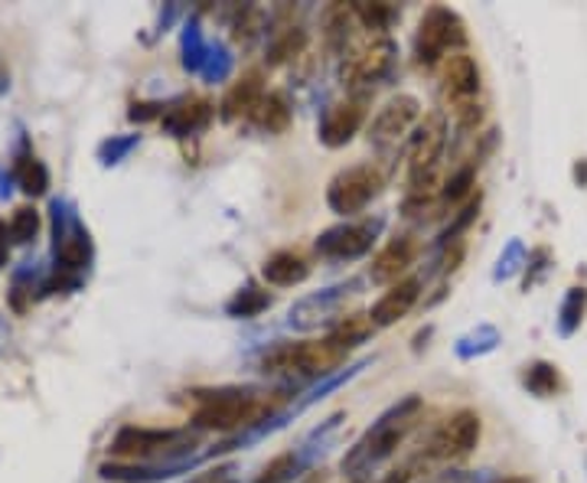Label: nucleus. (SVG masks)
Masks as SVG:
<instances>
[{"instance_id":"obj_15","label":"nucleus","mask_w":587,"mask_h":483,"mask_svg":"<svg viewBox=\"0 0 587 483\" xmlns=\"http://www.w3.org/2000/svg\"><path fill=\"white\" fill-rule=\"evenodd\" d=\"M415 255H418V241L411 239V236L391 239L389 245L372 258V282H376V285H395V282H401V275L411 268Z\"/></svg>"},{"instance_id":"obj_28","label":"nucleus","mask_w":587,"mask_h":483,"mask_svg":"<svg viewBox=\"0 0 587 483\" xmlns=\"http://www.w3.org/2000/svg\"><path fill=\"white\" fill-rule=\"evenodd\" d=\"M294 467H297V457H294L291 451H285V454H278L275 461H268V464H265V471L258 474V481H255V483H285V481H291Z\"/></svg>"},{"instance_id":"obj_25","label":"nucleus","mask_w":587,"mask_h":483,"mask_svg":"<svg viewBox=\"0 0 587 483\" xmlns=\"http://www.w3.org/2000/svg\"><path fill=\"white\" fill-rule=\"evenodd\" d=\"M585 307H587V290L585 288H571L565 307H561V331L565 334H575L578 324L585 321Z\"/></svg>"},{"instance_id":"obj_29","label":"nucleus","mask_w":587,"mask_h":483,"mask_svg":"<svg viewBox=\"0 0 587 483\" xmlns=\"http://www.w3.org/2000/svg\"><path fill=\"white\" fill-rule=\"evenodd\" d=\"M271 304V297L268 294H261V290H242L232 304H229V310L232 314H242V317H255L258 310H265Z\"/></svg>"},{"instance_id":"obj_1","label":"nucleus","mask_w":587,"mask_h":483,"mask_svg":"<svg viewBox=\"0 0 587 483\" xmlns=\"http://www.w3.org/2000/svg\"><path fill=\"white\" fill-rule=\"evenodd\" d=\"M285 405V392H258V388H219L196 392L193 425L206 432H242L265 418H271Z\"/></svg>"},{"instance_id":"obj_27","label":"nucleus","mask_w":587,"mask_h":483,"mask_svg":"<svg viewBox=\"0 0 587 483\" xmlns=\"http://www.w3.org/2000/svg\"><path fill=\"white\" fill-rule=\"evenodd\" d=\"M56 252H59V262H62L66 268H82L86 258H89V241L76 233V236H66V239L59 241Z\"/></svg>"},{"instance_id":"obj_10","label":"nucleus","mask_w":587,"mask_h":483,"mask_svg":"<svg viewBox=\"0 0 587 483\" xmlns=\"http://www.w3.org/2000/svg\"><path fill=\"white\" fill-rule=\"evenodd\" d=\"M418 121H421V105H418V98L415 96L389 98V101L376 111V118H372V125H369V141L376 147L398 145L405 135L415 131Z\"/></svg>"},{"instance_id":"obj_19","label":"nucleus","mask_w":587,"mask_h":483,"mask_svg":"<svg viewBox=\"0 0 587 483\" xmlns=\"http://www.w3.org/2000/svg\"><path fill=\"white\" fill-rule=\"evenodd\" d=\"M300 56H307V33L294 23H285L281 30H275V40L268 47V62L278 66V62L300 59Z\"/></svg>"},{"instance_id":"obj_20","label":"nucleus","mask_w":587,"mask_h":483,"mask_svg":"<svg viewBox=\"0 0 587 483\" xmlns=\"http://www.w3.org/2000/svg\"><path fill=\"white\" fill-rule=\"evenodd\" d=\"M352 17L356 23H362L372 37H386L395 17H398V7L395 3H369V0H359L352 3Z\"/></svg>"},{"instance_id":"obj_9","label":"nucleus","mask_w":587,"mask_h":483,"mask_svg":"<svg viewBox=\"0 0 587 483\" xmlns=\"http://www.w3.org/2000/svg\"><path fill=\"white\" fill-rule=\"evenodd\" d=\"M440 76V98L447 101V108H460L467 101H477L480 96V66L470 52H450L438 66Z\"/></svg>"},{"instance_id":"obj_30","label":"nucleus","mask_w":587,"mask_h":483,"mask_svg":"<svg viewBox=\"0 0 587 483\" xmlns=\"http://www.w3.org/2000/svg\"><path fill=\"white\" fill-rule=\"evenodd\" d=\"M578 180H585L587 184V160L585 164H578Z\"/></svg>"},{"instance_id":"obj_23","label":"nucleus","mask_w":587,"mask_h":483,"mask_svg":"<svg viewBox=\"0 0 587 483\" xmlns=\"http://www.w3.org/2000/svg\"><path fill=\"white\" fill-rule=\"evenodd\" d=\"M372 334V321H369V314H352V317H346L337 324V331L330 334V339H337L342 349H349V346H356L359 339H366Z\"/></svg>"},{"instance_id":"obj_31","label":"nucleus","mask_w":587,"mask_h":483,"mask_svg":"<svg viewBox=\"0 0 587 483\" xmlns=\"http://www.w3.org/2000/svg\"><path fill=\"white\" fill-rule=\"evenodd\" d=\"M496 483H529L526 477H506V481H496Z\"/></svg>"},{"instance_id":"obj_18","label":"nucleus","mask_w":587,"mask_h":483,"mask_svg":"<svg viewBox=\"0 0 587 483\" xmlns=\"http://www.w3.org/2000/svg\"><path fill=\"white\" fill-rule=\"evenodd\" d=\"M251 121L261 131H268V135H281L291 125V101H288L285 92H268V96L261 98V105L255 108Z\"/></svg>"},{"instance_id":"obj_14","label":"nucleus","mask_w":587,"mask_h":483,"mask_svg":"<svg viewBox=\"0 0 587 483\" xmlns=\"http://www.w3.org/2000/svg\"><path fill=\"white\" fill-rule=\"evenodd\" d=\"M418 297H421V282H418V278H401V282H395V285L376 300V307L369 310L372 327H391V324H398L401 317H408V310L418 304Z\"/></svg>"},{"instance_id":"obj_13","label":"nucleus","mask_w":587,"mask_h":483,"mask_svg":"<svg viewBox=\"0 0 587 483\" xmlns=\"http://www.w3.org/2000/svg\"><path fill=\"white\" fill-rule=\"evenodd\" d=\"M376 241V226L372 223H346L330 229L324 239L317 241V252L327 258H359L372 248Z\"/></svg>"},{"instance_id":"obj_16","label":"nucleus","mask_w":587,"mask_h":483,"mask_svg":"<svg viewBox=\"0 0 587 483\" xmlns=\"http://www.w3.org/2000/svg\"><path fill=\"white\" fill-rule=\"evenodd\" d=\"M209 118H212V101H206V98H180V101H173L167 111H163V125H167V131H173V135H193L199 128H206L209 125Z\"/></svg>"},{"instance_id":"obj_3","label":"nucleus","mask_w":587,"mask_h":483,"mask_svg":"<svg viewBox=\"0 0 587 483\" xmlns=\"http://www.w3.org/2000/svg\"><path fill=\"white\" fill-rule=\"evenodd\" d=\"M467 43V27L450 7H431L415 33V59L421 66H440L450 52Z\"/></svg>"},{"instance_id":"obj_26","label":"nucleus","mask_w":587,"mask_h":483,"mask_svg":"<svg viewBox=\"0 0 587 483\" xmlns=\"http://www.w3.org/2000/svg\"><path fill=\"white\" fill-rule=\"evenodd\" d=\"M232 27H236V30H232V33H236V40L248 43V40H255V37L265 30V13H261L258 7H242Z\"/></svg>"},{"instance_id":"obj_5","label":"nucleus","mask_w":587,"mask_h":483,"mask_svg":"<svg viewBox=\"0 0 587 483\" xmlns=\"http://www.w3.org/2000/svg\"><path fill=\"white\" fill-rule=\"evenodd\" d=\"M391 62H395V43L391 37H366L359 40L356 47L346 49V59H342V82L352 86V89H362V86H376L389 76Z\"/></svg>"},{"instance_id":"obj_24","label":"nucleus","mask_w":587,"mask_h":483,"mask_svg":"<svg viewBox=\"0 0 587 483\" xmlns=\"http://www.w3.org/2000/svg\"><path fill=\"white\" fill-rule=\"evenodd\" d=\"M7 233H10V239L13 241L37 239V233H40V213H37L33 206L13 209V216H10V223H7Z\"/></svg>"},{"instance_id":"obj_17","label":"nucleus","mask_w":587,"mask_h":483,"mask_svg":"<svg viewBox=\"0 0 587 483\" xmlns=\"http://www.w3.org/2000/svg\"><path fill=\"white\" fill-rule=\"evenodd\" d=\"M307 275H310V265L300 252H275L261 265V278L275 288L300 285V282H307Z\"/></svg>"},{"instance_id":"obj_12","label":"nucleus","mask_w":587,"mask_h":483,"mask_svg":"<svg viewBox=\"0 0 587 483\" xmlns=\"http://www.w3.org/2000/svg\"><path fill=\"white\" fill-rule=\"evenodd\" d=\"M265 96H268L265 79H261L258 69H251V72H245L229 86V92L222 96V105H219V115L226 121H251L255 108L261 105Z\"/></svg>"},{"instance_id":"obj_4","label":"nucleus","mask_w":587,"mask_h":483,"mask_svg":"<svg viewBox=\"0 0 587 483\" xmlns=\"http://www.w3.org/2000/svg\"><path fill=\"white\" fill-rule=\"evenodd\" d=\"M382 187H386V177H382L379 167H372V164H356V167L340 170V174L330 180L327 203H330L334 213L352 216V213H362L376 196L382 194Z\"/></svg>"},{"instance_id":"obj_22","label":"nucleus","mask_w":587,"mask_h":483,"mask_svg":"<svg viewBox=\"0 0 587 483\" xmlns=\"http://www.w3.org/2000/svg\"><path fill=\"white\" fill-rule=\"evenodd\" d=\"M526 386L533 395L538 398H548V395H555L558 388H561V379H558V369L551 366V363H533V366H526Z\"/></svg>"},{"instance_id":"obj_11","label":"nucleus","mask_w":587,"mask_h":483,"mask_svg":"<svg viewBox=\"0 0 587 483\" xmlns=\"http://www.w3.org/2000/svg\"><path fill=\"white\" fill-rule=\"evenodd\" d=\"M366 118H369V98L366 96H349L334 101L327 108L324 121H320V141L327 147L349 145L359 135V128L366 125Z\"/></svg>"},{"instance_id":"obj_2","label":"nucleus","mask_w":587,"mask_h":483,"mask_svg":"<svg viewBox=\"0 0 587 483\" xmlns=\"http://www.w3.org/2000/svg\"><path fill=\"white\" fill-rule=\"evenodd\" d=\"M349 349H342L337 339H294V343H275L261 356L265 376H291V379H314L340 366Z\"/></svg>"},{"instance_id":"obj_7","label":"nucleus","mask_w":587,"mask_h":483,"mask_svg":"<svg viewBox=\"0 0 587 483\" xmlns=\"http://www.w3.org/2000/svg\"><path fill=\"white\" fill-rule=\"evenodd\" d=\"M444 145H447V115L444 111H431L415 128L411 145H408V184L438 174Z\"/></svg>"},{"instance_id":"obj_8","label":"nucleus","mask_w":587,"mask_h":483,"mask_svg":"<svg viewBox=\"0 0 587 483\" xmlns=\"http://www.w3.org/2000/svg\"><path fill=\"white\" fill-rule=\"evenodd\" d=\"M480 432H484L480 415L470 408H460L435 432L431 444H428V454L440 457V461H460L480 444Z\"/></svg>"},{"instance_id":"obj_21","label":"nucleus","mask_w":587,"mask_h":483,"mask_svg":"<svg viewBox=\"0 0 587 483\" xmlns=\"http://www.w3.org/2000/svg\"><path fill=\"white\" fill-rule=\"evenodd\" d=\"M17 180H20L23 194H30V196L47 194V187H49L47 167H43L37 157H20V160H17Z\"/></svg>"},{"instance_id":"obj_6","label":"nucleus","mask_w":587,"mask_h":483,"mask_svg":"<svg viewBox=\"0 0 587 483\" xmlns=\"http://www.w3.org/2000/svg\"><path fill=\"white\" fill-rule=\"evenodd\" d=\"M193 441L196 437L190 432H163V428L128 425L111 441V454L121 457V461H150V457H163V454H180Z\"/></svg>"}]
</instances>
